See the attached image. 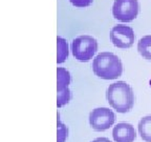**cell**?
Returning <instances> with one entry per match:
<instances>
[{
    "label": "cell",
    "mask_w": 151,
    "mask_h": 142,
    "mask_svg": "<svg viewBox=\"0 0 151 142\" xmlns=\"http://www.w3.org/2000/svg\"><path fill=\"white\" fill-rule=\"evenodd\" d=\"M106 98L109 105L121 114L130 112L134 105V93L125 81H118L109 85Z\"/></svg>",
    "instance_id": "6da1fadb"
},
{
    "label": "cell",
    "mask_w": 151,
    "mask_h": 142,
    "mask_svg": "<svg viewBox=\"0 0 151 142\" xmlns=\"http://www.w3.org/2000/svg\"><path fill=\"white\" fill-rule=\"evenodd\" d=\"M92 71L99 78L104 80H113L123 74V64L116 54L103 52L94 57L92 62Z\"/></svg>",
    "instance_id": "7a4b0ae2"
},
{
    "label": "cell",
    "mask_w": 151,
    "mask_h": 142,
    "mask_svg": "<svg viewBox=\"0 0 151 142\" xmlns=\"http://www.w3.org/2000/svg\"><path fill=\"white\" fill-rule=\"evenodd\" d=\"M97 51L98 41L91 36H79L71 42L73 56L81 62H87L92 59Z\"/></svg>",
    "instance_id": "3957f363"
},
{
    "label": "cell",
    "mask_w": 151,
    "mask_h": 142,
    "mask_svg": "<svg viewBox=\"0 0 151 142\" xmlns=\"http://www.w3.org/2000/svg\"><path fill=\"white\" fill-rule=\"evenodd\" d=\"M139 12V0H114L112 5L113 17L122 22H131Z\"/></svg>",
    "instance_id": "277c9868"
},
{
    "label": "cell",
    "mask_w": 151,
    "mask_h": 142,
    "mask_svg": "<svg viewBox=\"0 0 151 142\" xmlns=\"http://www.w3.org/2000/svg\"><path fill=\"white\" fill-rule=\"evenodd\" d=\"M88 119L92 130L97 132H103L114 124L116 114L107 107H97L90 112Z\"/></svg>",
    "instance_id": "5b68a950"
},
{
    "label": "cell",
    "mask_w": 151,
    "mask_h": 142,
    "mask_svg": "<svg viewBox=\"0 0 151 142\" xmlns=\"http://www.w3.org/2000/svg\"><path fill=\"white\" fill-rule=\"evenodd\" d=\"M135 39L134 32L131 26L116 24L110 31V40L119 49H129L133 45Z\"/></svg>",
    "instance_id": "8992f818"
},
{
    "label": "cell",
    "mask_w": 151,
    "mask_h": 142,
    "mask_svg": "<svg viewBox=\"0 0 151 142\" xmlns=\"http://www.w3.org/2000/svg\"><path fill=\"white\" fill-rule=\"evenodd\" d=\"M112 137L116 142H133L137 138V133L132 124L121 122L113 128Z\"/></svg>",
    "instance_id": "52a82bcc"
},
{
    "label": "cell",
    "mask_w": 151,
    "mask_h": 142,
    "mask_svg": "<svg viewBox=\"0 0 151 142\" xmlns=\"http://www.w3.org/2000/svg\"><path fill=\"white\" fill-rule=\"evenodd\" d=\"M71 76L70 73L64 67L57 69V91H62L68 88L70 84Z\"/></svg>",
    "instance_id": "ba28073f"
},
{
    "label": "cell",
    "mask_w": 151,
    "mask_h": 142,
    "mask_svg": "<svg viewBox=\"0 0 151 142\" xmlns=\"http://www.w3.org/2000/svg\"><path fill=\"white\" fill-rule=\"evenodd\" d=\"M139 134L146 142H151V115L145 116L139 122Z\"/></svg>",
    "instance_id": "9c48e42d"
},
{
    "label": "cell",
    "mask_w": 151,
    "mask_h": 142,
    "mask_svg": "<svg viewBox=\"0 0 151 142\" xmlns=\"http://www.w3.org/2000/svg\"><path fill=\"white\" fill-rule=\"evenodd\" d=\"M137 51L143 58L151 60V35L144 36L137 42Z\"/></svg>",
    "instance_id": "30bf717a"
},
{
    "label": "cell",
    "mask_w": 151,
    "mask_h": 142,
    "mask_svg": "<svg viewBox=\"0 0 151 142\" xmlns=\"http://www.w3.org/2000/svg\"><path fill=\"white\" fill-rule=\"evenodd\" d=\"M68 57V44L62 37H57V63H63Z\"/></svg>",
    "instance_id": "8fae6325"
},
{
    "label": "cell",
    "mask_w": 151,
    "mask_h": 142,
    "mask_svg": "<svg viewBox=\"0 0 151 142\" xmlns=\"http://www.w3.org/2000/svg\"><path fill=\"white\" fill-rule=\"evenodd\" d=\"M68 137V128L60 120V116L58 114L57 119V142H65Z\"/></svg>",
    "instance_id": "7c38bea8"
},
{
    "label": "cell",
    "mask_w": 151,
    "mask_h": 142,
    "mask_svg": "<svg viewBox=\"0 0 151 142\" xmlns=\"http://www.w3.org/2000/svg\"><path fill=\"white\" fill-rule=\"evenodd\" d=\"M71 99V93L69 88H65L62 91H57V106L62 107L68 103Z\"/></svg>",
    "instance_id": "4fadbf2b"
},
{
    "label": "cell",
    "mask_w": 151,
    "mask_h": 142,
    "mask_svg": "<svg viewBox=\"0 0 151 142\" xmlns=\"http://www.w3.org/2000/svg\"><path fill=\"white\" fill-rule=\"evenodd\" d=\"M70 3L76 7H87L93 2V0H69Z\"/></svg>",
    "instance_id": "5bb4252c"
},
{
    "label": "cell",
    "mask_w": 151,
    "mask_h": 142,
    "mask_svg": "<svg viewBox=\"0 0 151 142\" xmlns=\"http://www.w3.org/2000/svg\"><path fill=\"white\" fill-rule=\"evenodd\" d=\"M91 142H111L108 138H105V137H101V138H97V139L92 140Z\"/></svg>",
    "instance_id": "9a60e30c"
},
{
    "label": "cell",
    "mask_w": 151,
    "mask_h": 142,
    "mask_svg": "<svg viewBox=\"0 0 151 142\" xmlns=\"http://www.w3.org/2000/svg\"><path fill=\"white\" fill-rule=\"evenodd\" d=\"M149 85H150V86H151V80L149 81Z\"/></svg>",
    "instance_id": "2e32d148"
}]
</instances>
